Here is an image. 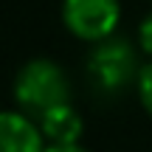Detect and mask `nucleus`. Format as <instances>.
<instances>
[{
	"label": "nucleus",
	"mask_w": 152,
	"mask_h": 152,
	"mask_svg": "<svg viewBox=\"0 0 152 152\" xmlns=\"http://www.w3.org/2000/svg\"><path fill=\"white\" fill-rule=\"evenodd\" d=\"M14 102L20 113L37 121L48 110L71 104V79L54 59L45 56L28 59L14 76Z\"/></svg>",
	"instance_id": "f257e3e1"
},
{
	"label": "nucleus",
	"mask_w": 152,
	"mask_h": 152,
	"mask_svg": "<svg viewBox=\"0 0 152 152\" xmlns=\"http://www.w3.org/2000/svg\"><path fill=\"white\" fill-rule=\"evenodd\" d=\"M141 68L144 65H138V51L124 37H110L104 42H96L87 56V76L93 87H99L102 93H118L127 85L138 82Z\"/></svg>",
	"instance_id": "f03ea898"
},
{
	"label": "nucleus",
	"mask_w": 152,
	"mask_h": 152,
	"mask_svg": "<svg viewBox=\"0 0 152 152\" xmlns=\"http://www.w3.org/2000/svg\"><path fill=\"white\" fill-rule=\"evenodd\" d=\"M62 26L82 42H104L115 37L121 23V0H62Z\"/></svg>",
	"instance_id": "7ed1b4c3"
},
{
	"label": "nucleus",
	"mask_w": 152,
	"mask_h": 152,
	"mask_svg": "<svg viewBox=\"0 0 152 152\" xmlns=\"http://www.w3.org/2000/svg\"><path fill=\"white\" fill-rule=\"evenodd\" d=\"M45 138L37 121L20 110H0V152H42Z\"/></svg>",
	"instance_id": "20e7f679"
},
{
	"label": "nucleus",
	"mask_w": 152,
	"mask_h": 152,
	"mask_svg": "<svg viewBox=\"0 0 152 152\" xmlns=\"http://www.w3.org/2000/svg\"><path fill=\"white\" fill-rule=\"evenodd\" d=\"M37 127L42 132L45 144H79L85 121L73 110V104H59L37 118Z\"/></svg>",
	"instance_id": "39448f33"
},
{
	"label": "nucleus",
	"mask_w": 152,
	"mask_h": 152,
	"mask_svg": "<svg viewBox=\"0 0 152 152\" xmlns=\"http://www.w3.org/2000/svg\"><path fill=\"white\" fill-rule=\"evenodd\" d=\"M135 87H138V99H141L144 110L152 115V59L141 68V76H138Z\"/></svg>",
	"instance_id": "423d86ee"
},
{
	"label": "nucleus",
	"mask_w": 152,
	"mask_h": 152,
	"mask_svg": "<svg viewBox=\"0 0 152 152\" xmlns=\"http://www.w3.org/2000/svg\"><path fill=\"white\" fill-rule=\"evenodd\" d=\"M138 48L152 59V11L144 14V20L138 23Z\"/></svg>",
	"instance_id": "0eeeda50"
},
{
	"label": "nucleus",
	"mask_w": 152,
	"mask_h": 152,
	"mask_svg": "<svg viewBox=\"0 0 152 152\" xmlns=\"http://www.w3.org/2000/svg\"><path fill=\"white\" fill-rule=\"evenodd\" d=\"M42 152H87L82 144H45Z\"/></svg>",
	"instance_id": "6e6552de"
}]
</instances>
